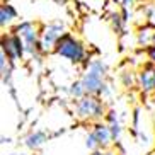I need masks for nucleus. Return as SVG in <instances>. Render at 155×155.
Listing matches in <instances>:
<instances>
[{
  "mask_svg": "<svg viewBox=\"0 0 155 155\" xmlns=\"http://www.w3.org/2000/svg\"><path fill=\"white\" fill-rule=\"evenodd\" d=\"M107 72L109 67L106 65V61L99 56H94L85 63L82 73L78 80L82 82V87L85 94L89 96H101L104 94V91L107 89L109 82H107Z\"/></svg>",
  "mask_w": 155,
  "mask_h": 155,
  "instance_id": "f257e3e1",
  "label": "nucleus"
},
{
  "mask_svg": "<svg viewBox=\"0 0 155 155\" xmlns=\"http://www.w3.org/2000/svg\"><path fill=\"white\" fill-rule=\"evenodd\" d=\"M107 107L106 101L101 96H84L77 101H72V114L80 123H97L104 121Z\"/></svg>",
  "mask_w": 155,
  "mask_h": 155,
  "instance_id": "f03ea898",
  "label": "nucleus"
},
{
  "mask_svg": "<svg viewBox=\"0 0 155 155\" xmlns=\"http://www.w3.org/2000/svg\"><path fill=\"white\" fill-rule=\"evenodd\" d=\"M55 55L60 56L61 60H65V61L72 63V65H77V67H80V65L85 67V63L91 60L89 50L84 45V41L78 39L72 32H67L58 41V45L55 48Z\"/></svg>",
  "mask_w": 155,
  "mask_h": 155,
  "instance_id": "7ed1b4c3",
  "label": "nucleus"
},
{
  "mask_svg": "<svg viewBox=\"0 0 155 155\" xmlns=\"http://www.w3.org/2000/svg\"><path fill=\"white\" fill-rule=\"evenodd\" d=\"M12 31L22 39L24 46H26V58H39L43 55L41 51V26L32 21H21L12 28Z\"/></svg>",
  "mask_w": 155,
  "mask_h": 155,
  "instance_id": "20e7f679",
  "label": "nucleus"
},
{
  "mask_svg": "<svg viewBox=\"0 0 155 155\" xmlns=\"http://www.w3.org/2000/svg\"><path fill=\"white\" fill-rule=\"evenodd\" d=\"M67 32H68L67 31V24L61 19H55V21H50V22L43 24L41 26V38H39L43 55L55 53V48L58 45V41Z\"/></svg>",
  "mask_w": 155,
  "mask_h": 155,
  "instance_id": "39448f33",
  "label": "nucleus"
},
{
  "mask_svg": "<svg viewBox=\"0 0 155 155\" xmlns=\"http://www.w3.org/2000/svg\"><path fill=\"white\" fill-rule=\"evenodd\" d=\"M113 143V135H111V130L106 121H97V123L91 124L85 135V147L89 150L94 152L99 148H109Z\"/></svg>",
  "mask_w": 155,
  "mask_h": 155,
  "instance_id": "423d86ee",
  "label": "nucleus"
},
{
  "mask_svg": "<svg viewBox=\"0 0 155 155\" xmlns=\"http://www.w3.org/2000/svg\"><path fill=\"white\" fill-rule=\"evenodd\" d=\"M0 51H2L14 65L19 63V61H22V60L26 58V46H24L22 39H21L14 31L4 32V34H2Z\"/></svg>",
  "mask_w": 155,
  "mask_h": 155,
  "instance_id": "0eeeda50",
  "label": "nucleus"
},
{
  "mask_svg": "<svg viewBox=\"0 0 155 155\" xmlns=\"http://www.w3.org/2000/svg\"><path fill=\"white\" fill-rule=\"evenodd\" d=\"M137 87L143 96L155 94V65L147 61L137 72Z\"/></svg>",
  "mask_w": 155,
  "mask_h": 155,
  "instance_id": "6e6552de",
  "label": "nucleus"
},
{
  "mask_svg": "<svg viewBox=\"0 0 155 155\" xmlns=\"http://www.w3.org/2000/svg\"><path fill=\"white\" fill-rule=\"evenodd\" d=\"M137 45L141 50H152L155 46V26L152 24H143L137 29Z\"/></svg>",
  "mask_w": 155,
  "mask_h": 155,
  "instance_id": "1a4fd4ad",
  "label": "nucleus"
},
{
  "mask_svg": "<svg viewBox=\"0 0 155 155\" xmlns=\"http://www.w3.org/2000/svg\"><path fill=\"white\" fill-rule=\"evenodd\" d=\"M12 73H14V63L0 51V77H2V84L9 89L10 96L15 99V92L12 89Z\"/></svg>",
  "mask_w": 155,
  "mask_h": 155,
  "instance_id": "9d476101",
  "label": "nucleus"
},
{
  "mask_svg": "<svg viewBox=\"0 0 155 155\" xmlns=\"http://www.w3.org/2000/svg\"><path fill=\"white\" fill-rule=\"evenodd\" d=\"M50 140V135L46 130H32L24 137V145L28 147L29 150H39L41 147L46 145V141Z\"/></svg>",
  "mask_w": 155,
  "mask_h": 155,
  "instance_id": "9b49d317",
  "label": "nucleus"
},
{
  "mask_svg": "<svg viewBox=\"0 0 155 155\" xmlns=\"http://www.w3.org/2000/svg\"><path fill=\"white\" fill-rule=\"evenodd\" d=\"M17 21V9L10 2H2L0 5V26L9 28Z\"/></svg>",
  "mask_w": 155,
  "mask_h": 155,
  "instance_id": "f8f14e48",
  "label": "nucleus"
},
{
  "mask_svg": "<svg viewBox=\"0 0 155 155\" xmlns=\"http://www.w3.org/2000/svg\"><path fill=\"white\" fill-rule=\"evenodd\" d=\"M65 92H67V96H68L72 101H77V99H80V97L87 96L85 91H84V87H82V82H80L78 78L77 80H73V82L65 89Z\"/></svg>",
  "mask_w": 155,
  "mask_h": 155,
  "instance_id": "ddd939ff",
  "label": "nucleus"
},
{
  "mask_svg": "<svg viewBox=\"0 0 155 155\" xmlns=\"http://www.w3.org/2000/svg\"><path fill=\"white\" fill-rule=\"evenodd\" d=\"M119 80L124 89H133V87H137V73L131 68H124L119 73Z\"/></svg>",
  "mask_w": 155,
  "mask_h": 155,
  "instance_id": "4468645a",
  "label": "nucleus"
},
{
  "mask_svg": "<svg viewBox=\"0 0 155 155\" xmlns=\"http://www.w3.org/2000/svg\"><path fill=\"white\" fill-rule=\"evenodd\" d=\"M109 24H111V28H113V31H116V32H123V29H124V26H126V21H124V17H123V14L121 12H118V10H114V12H111L109 14Z\"/></svg>",
  "mask_w": 155,
  "mask_h": 155,
  "instance_id": "2eb2a0df",
  "label": "nucleus"
},
{
  "mask_svg": "<svg viewBox=\"0 0 155 155\" xmlns=\"http://www.w3.org/2000/svg\"><path fill=\"white\" fill-rule=\"evenodd\" d=\"M121 4V14H123L124 21H130V17H131V10L135 9V4H137V0H121L119 2Z\"/></svg>",
  "mask_w": 155,
  "mask_h": 155,
  "instance_id": "dca6fc26",
  "label": "nucleus"
},
{
  "mask_svg": "<svg viewBox=\"0 0 155 155\" xmlns=\"http://www.w3.org/2000/svg\"><path fill=\"white\" fill-rule=\"evenodd\" d=\"M107 126H109L111 130V135H113V140L114 143L116 141H119V138H121V135H123V124H121V121H113V123H107Z\"/></svg>",
  "mask_w": 155,
  "mask_h": 155,
  "instance_id": "f3484780",
  "label": "nucleus"
},
{
  "mask_svg": "<svg viewBox=\"0 0 155 155\" xmlns=\"http://www.w3.org/2000/svg\"><path fill=\"white\" fill-rule=\"evenodd\" d=\"M141 14L145 15L147 24H152L155 26V4H147L143 9H141Z\"/></svg>",
  "mask_w": 155,
  "mask_h": 155,
  "instance_id": "a211bd4d",
  "label": "nucleus"
},
{
  "mask_svg": "<svg viewBox=\"0 0 155 155\" xmlns=\"http://www.w3.org/2000/svg\"><path fill=\"white\" fill-rule=\"evenodd\" d=\"M91 155H116V153L113 150H109V148H99V150L91 152Z\"/></svg>",
  "mask_w": 155,
  "mask_h": 155,
  "instance_id": "6ab92c4d",
  "label": "nucleus"
},
{
  "mask_svg": "<svg viewBox=\"0 0 155 155\" xmlns=\"http://www.w3.org/2000/svg\"><path fill=\"white\" fill-rule=\"evenodd\" d=\"M147 55H148V61H150L152 65H155V46L152 48V50L147 51Z\"/></svg>",
  "mask_w": 155,
  "mask_h": 155,
  "instance_id": "aec40b11",
  "label": "nucleus"
},
{
  "mask_svg": "<svg viewBox=\"0 0 155 155\" xmlns=\"http://www.w3.org/2000/svg\"><path fill=\"white\" fill-rule=\"evenodd\" d=\"M51 2H53V4H56V5H65L68 0H51Z\"/></svg>",
  "mask_w": 155,
  "mask_h": 155,
  "instance_id": "412c9836",
  "label": "nucleus"
}]
</instances>
